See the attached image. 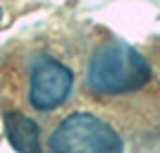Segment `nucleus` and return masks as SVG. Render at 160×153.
Returning a JSON list of instances; mask_svg holds the SVG:
<instances>
[{
  "instance_id": "nucleus-3",
  "label": "nucleus",
  "mask_w": 160,
  "mask_h": 153,
  "mask_svg": "<svg viewBox=\"0 0 160 153\" xmlns=\"http://www.w3.org/2000/svg\"><path fill=\"white\" fill-rule=\"evenodd\" d=\"M48 151L55 153H79V151H124V139L108 120L91 110H77V113L62 117L46 141Z\"/></svg>"
},
{
  "instance_id": "nucleus-4",
  "label": "nucleus",
  "mask_w": 160,
  "mask_h": 153,
  "mask_svg": "<svg viewBox=\"0 0 160 153\" xmlns=\"http://www.w3.org/2000/svg\"><path fill=\"white\" fill-rule=\"evenodd\" d=\"M5 122V134L7 141L14 151H43V141H41V127L36 120L19 110H5L2 113Z\"/></svg>"
},
{
  "instance_id": "nucleus-1",
  "label": "nucleus",
  "mask_w": 160,
  "mask_h": 153,
  "mask_svg": "<svg viewBox=\"0 0 160 153\" xmlns=\"http://www.w3.org/2000/svg\"><path fill=\"white\" fill-rule=\"evenodd\" d=\"M81 79L91 98L115 103L143 91L153 81V67L139 48L108 36L88 53Z\"/></svg>"
},
{
  "instance_id": "nucleus-2",
  "label": "nucleus",
  "mask_w": 160,
  "mask_h": 153,
  "mask_svg": "<svg viewBox=\"0 0 160 153\" xmlns=\"http://www.w3.org/2000/svg\"><path fill=\"white\" fill-rule=\"evenodd\" d=\"M24 100L36 113H55L72 98L77 72L74 67L50 53L36 48L24 58Z\"/></svg>"
}]
</instances>
